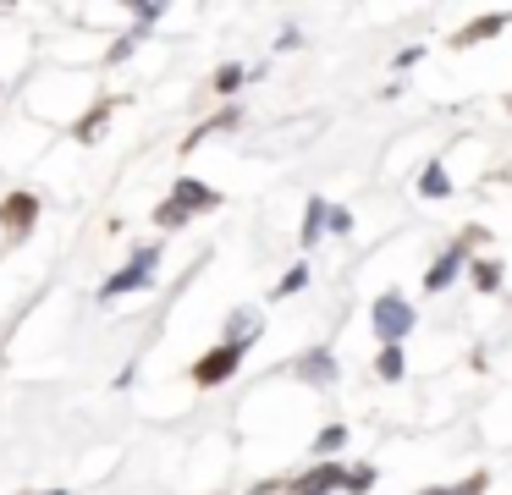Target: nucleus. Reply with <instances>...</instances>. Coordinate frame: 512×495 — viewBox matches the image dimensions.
Listing matches in <instances>:
<instances>
[{"label":"nucleus","instance_id":"obj_1","mask_svg":"<svg viewBox=\"0 0 512 495\" xmlns=\"http://www.w3.org/2000/svg\"><path fill=\"white\" fill-rule=\"evenodd\" d=\"M369 325H375V336L386 341V347H397V341L413 330V303L402 292L375 297V303H369Z\"/></svg>","mask_w":512,"mask_h":495},{"label":"nucleus","instance_id":"obj_2","mask_svg":"<svg viewBox=\"0 0 512 495\" xmlns=\"http://www.w3.org/2000/svg\"><path fill=\"white\" fill-rule=\"evenodd\" d=\"M215 204H221V198H215L210 187H204V182H193V176H182V182H177V193H171L166 204L155 209V220H160L166 231H177L182 220L193 215V209H215Z\"/></svg>","mask_w":512,"mask_h":495},{"label":"nucleus","instance_id":"obj_3","mask_svg":"<svg viewBox=\"0 0 512 495\" xmlns=\"http://www.w3.org/2000/svg\"><path fill=\"white\" fill-rule=\"evenodd\" d=\"M155 270H160V253H155V248H138V253H133V264H127V270H116L111 281H105V292H100V297L138 292V286H149V281H155Z\"/></svg>","mask_w":512,"mask_h":495},{"label":"nucleus","instance_id":"obj_4","mask_svg":"<svg viewBox=\"0 0 512 495\" xmlns=\"http://www.w3.org/2000/svg\"><path fill=\"white\" fill-rule=\"evenodd\" d=\"M237 363H243V347H232V341H226V347L210 352V358L193 363V385H221L226 374H237Z\"/></svg>","mask_w":512,"mask_h":495},{"label":"nucleus","instance_id":"obj_5","mask_svg":"<svg viewBox=\"0 0 512 495\" xmlns=\"http://www.w3.org/2000/svg\"><path fill=\"white\" fill-rule=\"evenodd\" d=\"M34 215H39V198H34V193H12L6 204H0V226L12 231L17 242H23L28 231H34Z\"/></svg>","mask_w":512,"mask_h":495},{"label":"nucleus","instance_id":"obj_6","mask_svg":"<svg viewBox=\"0 0 512 495\" xmlns=\"http://www.w3.org/2000/svg\"><path fill=\"white\" fill-rule=\"evenodd\" d=\"M336 484H347V473L336 468V462H325V468H309V473H303V479L292 484L287 495H331Z\"/></svg>","mask_w":512,"mask_h":495},{"label":"nucleus","instance_id":"obj_7","mask_svg":"<svg viewBox=\"0 0 512 495\" xmlns=\"http://www.w3.org/2000/svg\"><path fill=\"white\" fill-rule=\"evenodd\" d=\"M457 270H463V253H441V259L430 264V275H424V286H430V292H446V286L457 281Z\"/></svg>","mask_w":512,"mask_h":495},{"label":"nucleus","instance_id":"obj_8","mask_svg":"<svg viewBox=\"0 0 512 495\" xmlns=\"http://www.w3.org/2000/svg\"><path fill=\"white\" fill-rule=\"evenodd\" d=\"M254 336H259V314H254V308H243V314L226 319V341H232V347L248 352V341H254Z\"/></svg>","mask_w":512,"mask_h":495},{"label":"nucleus","instance_id":"obj_9","mask_svg":"<svg viewBox=\"0 0 512 495\" xmlns=\"http://www.w3.org/2000/svg\"><path fill=\"white\" fill-rule=\"evenodd\" d=\"M298 374H303L309 385H331V380H336V358H331V352H309V358L298 363Z\"/></svg>","mask_w":512,"mask_h":495},{"label":"nucleus","instance_id":"obj_10","mask_svg":"<svg viewBox=\"0 0 512 495\" xmlns=\"http://www.w3.org/2000/svg\"><path fill=\"white\" fill-rule=\"evenodd\" d=\"M325 226H331V209H325V198H309V209H303V248H314Z\"/></svg>","mask_w":512,"mask_h":495},{"label":"nucleus","instance_id":"obj_11","mask_svg":"<svg viewBox=\"0 0 512 495\" xmlns=\"http://www.w3.org/2000/svg\"><path fill=\"white\" fill-rule=\"evenodd\" d=\"M419 193H424V198H446V193H452V176H446L441 165H424V176H419Z\"/></svg>","mask_w":512,"mask_h":495},{"label":"nucleus","instance_id":"obj_12","mask_svg":"<svg viewBox=\"0 0 512 495\" xmlns=\"http://www.w3.org/2000/svg\"><path fill=\"white\" fill-rule=\"evenodd\" d=\"M342 446H347V429L342 424H325L320 435H314V457H336Z\"/></svg>","mask_w":512,"mask_h":495},{"label":"nucleus","instance_id":"obj_13","mask_svg":"<svg viewBox=\"0 0 512 495\" xmlns=\"http://www.w3.org/2000/svg\"><path fill=\"white\" fill-rule=\"evenodd\" d=\"M243 66H221V72H215V94H237V83H243Z\"/></svg>","mask_w":512,"mask_h":495},{"label":"nucleus","instance_id":"obj_14","mask_svg":"<svg viewBox=\"0 0 512 495\" xmlns=\"http://www.w3.org/2000/svg\"><path fill=\"white\" fill-rule=\"evenodd\" d=\"M380 380H402V347L380 352Z\"/></svg>","mask_w":512,"mask_h":495},{"label":"nucleus","instance_id":"obj_15","mask_svg":"<svg viewBox=\"0 0 512 495\" xmlns=\"http://www.w3.org/2000/svg\"><path fill=\"white\" fill-rule=\"evenodd\" d=\"M496 28H501V17H485V22H474V28H463V33H457V44H479L485 33H496Z\"/></svg>","mask_w":512,"mask_h":495},{"label":"nucleus","instance_id":"obj_16","mask_svg":"<svg viewBox=\"0 0 512 495\" xmlns=\"http://www.w3.org/2000/svg\"><path fill=\"white\" fill-rule=\"evenodd\" d=\"M342 490H353V495L375 490V468H353V473H347V484H342Z\"/></svg>","mask_w":512,"mask_h":495},{"label":"nucleus","instance_id":"obj_17","mask_svg":"<svg viewBox=\"0 0 512 495\" xmlns=\"http://www.w3.org/2000/svg\"><path fill=\"white\" fill-rule=\"evenodd\" d=\"M474 281L485 286V292H496V286H501V264H490V259H485V264H474Z\"/></svg>","mask_w":512,"mask_h":495},{"label":"nucleus","instance_id":"obj_18","mask_svg":"<svg viewBox=\"0 0 512 495\" xmlns=\"http://www.w3.org/2000/svg\"><path fill=\"white\" fill-rule=\"evenodd\" d=\"M105 116H111V110H94V116H83V127H78V138L89 143V138H100V127H105Z\"/></svg>","mask_w":512,"mask_h":495},{"label":"nucleus","instance_id":"obj_19","mask_svg":"<svg viewBox=\"0 0 512 495\" xmlns=\"http://www.w3.org/2000/svg\"><path fill=\"white\" fill-rule=\"evenodd\" d=\"M303 281H309V270H303V264H298V270H292V275H287V281H281V286H276V303H281V297H287V292H298V286H303Z\"/></svg>","mask_w":512,"mask_h":495},{"label":"nucleus","instance_id":"obj_20","mask_svg":"<svg viewBox=\"0 0 512 495\" xmlns=\"http://www.w3.org/2000/svg\"><path fill=\"white\" fill-rule=\"evenodd\" d=\"M331 231H342V237H347V231H353V215H347V209H331Z\"/></svg>","mask_w":512,"mask_h":495},{"label":"nucleus","instance_id":"obj_21","mask_svg":"<svg viewBox=\"0 0 512 495\" xmlns=\"http://www.w3.org/2000/svg\"><path fill=\"white\" fill-rule=\"evenodd\" d=\"M419 495H452V490H419Z\"/></svg>","mask_w":512,"mask_h":495},{"label":"nucleus","instance_id":"obj_22","mask_svg":"<svg viewBox=\"0 0 512 495\" xmlns=\"http://www.w3.org/2000/svg\"><path fill=\"white\" fill-rule=\"evenodd\" d=\"M45 495H67V490H45Z\"/></svg>","mask_w":512,"mask_h":495}]
</instances>
